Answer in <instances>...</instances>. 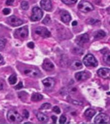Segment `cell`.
<instances>
[{
	"mask_svg": "<svg viewBox=\"0 0 110 124\" xmlns=\"http://www.w3.org/2000/svg\"><path fill=\"white\" fill-rule=\"evenodd\" d=\"M78 8L80 11L82 12H88L92 11L94 9V7L89 2L82 0L78 5Z\"/></svg>",
	"mask_w": 110,
	"mask_h": 124,
	"instance_id": "277c9868",
	"label": "cell"
},
{
	"mask_svg": "<svg viewBox=\"0 0 110 124\" xmlns=\"http://www.w3.org/2000/svg\"><path fill=\"white\" fill-rule=\"evenodd\" d=\"M5 46V41L3 39L0 38V50H1Z\"/></svg>",
	"mask_w": 110,
	"mask_h": 124,
	"instance_id": "f1b7e54d",
	"label": "cell"
},
{
	"mask_svg": "<svg viewBox=\"0 0 110 124\" xmlns=\"http://www.w3.org/2000/svg\"><path fill=\"white\" fill-rule=\"evenodd\" d=\"M95 114V110L91 108H88L84 112V115L88 118H91Z\"/></svg>",
	"mask_w": 110,
	"mask_h": 124,
	"instance_id": "ffe728a7",
	"label": "cell"
},
{
	"mask_svg": "<svg viewBox=\"0 0 110 124\" xmlns=\"http://www.w3.org/2000/svg\"><path fill=\"white\" fill-rule=\"evenodd\" d=\"M7 119L10 122H21L23 120V117L14 110H10L8 112Z\"/></svg>",
	"mask_w": 110,
	"mask_h": 124,
	"instance_id": "7a4b0ae2",
	"label": "cell"
},
{
	"mask_svg": "<svg viewBox=\"0 0 110 124\" xmlns=\"http://www.w3.org/2000/svg\"><path fill=\"white\" fill-rule=\"evenodd\" d=\"M37 118L41 122H46L48 120V116L41 112H39L37 114Z\"/></svg>",
	"mask_w": 110,
	"mask_h": 124,
	"instance_id": "ac0fdd59",
	"label": "cell"
},
{
	"mask_svg": "<svg viewBox=\"0 0 110 124\" xmlns=\"http://www.w3.org/2000/svg\"><path fill=\"white\" fill-rule=\"evenodd\" d=\"M50 21H51V19H50V17L49 16H46V17L44 18V20L42 21V23L45 24V25H48L49 23H50Z\"/></svg>",
	"mask_w": 110,
	"mask_h": 124,
	"instance_id": "4316f807",
	"label": "cell"
},
{
	"mask_svg": "<svg viewBox=\"0 0 110 124\" xmlns=\"http://www.w3.org/2000/svg\"><path fill=\"white\" fill-rule=\"evenodd\" d=\"M89 36L88 34H83L82 35H80L76 38V42L79 45H82L88 42Z\"/></svg>",
	"mask_w": 110,
	"mask_h": 124,
	"instance_id": "4fadbf2b",
	"label": "cell"
},
{
	"mask_svg": "<svg viewBox=\"0 0 110 124\" xmlns=\"http://www.w3.org/2000/svg\"><path fill=\"white\" fill-rule=\"evenodd\" d=\"M21 88H23V83L22 82H19L18 83V85H17L15 87V89L16 90H19V89H21Z\"/></svg>",
	"mask_w": 110,
	"mask_h": 124,
	"instance_id": "d6a6232c",
	"label": "cell"
},
{
	"mask_svg": "<svg viewBox=\"0 0 110 124\" xmlns=\"http://www.w3.org/2000/svg\"><path fill=\"white\" fill-rule=\"evenodd\" d=\"M8 81H9L10 84L11 85H14L16 81H17V77L15 74H12L8 78Z\"/></svg>",
	"mask_w": 110,
	"mask_h": 124,
	"instance_id": "7402d4cb",
	"label": "cell"
},
{
	"mask_svg": "<svg viewBox=\"0 0 110 124\" xmlns=\"http://www.w3.org/2000/svg\"><path fill=\"white\" fill-rule=\"evenodd\" d=\"M40 5L42 9L46 11H50L52 8V3L50 0H41Z\"/></svg>",
	"mask_w": 110,
	"mask_h": 124,
	"instance_id": "5bb4252c",
	"label": "cell"
},
{
	"mask_svg": "<svg viewBox=\"0 0 110 124\" xmlns=\"http://www.w3.org/2000/svg\"><path fill=\"white\" fill-rule=\"evenodd\" d=\"M35 32L37 34L42 37V38H48L51 35L50 31H48V29L45 28V27H37L35 30Z\"/></svg>",
	"mask_w": 110,
	"mask_h": 124,
	"instance_id": "52a82bcc",
	"label": "cell"
},
{
	"mask_svg": "<svg viewBox=\"0 0 110 124\" xmlns=\"http://www.w3.org/2000/svg\"><path fill=\"white\" fill-rule=\"evenodd\" d=\"M42 84L44 85L46 90L50 91L54 87L55 84V81L52 78H47L46 79L42 80Z\"/></svg>",
	"mask_w": 110,
	"mask_h": 124,
	"instance_id": "ba28073f",
	"label": "cell"
},
{
	"mask_svg": "<svg viewBox=\"0 0 110 124\" xmlns=\"http://www.w3.org/2000/svg\"><path fill=\"white\" fill-rule=\"evenodd\" d=\"M8 22L10 25H12V27H17L23 24V21L21 19H19L15 16H11L8 18Z\"/></svg>",
	"mask_w": 110,
	"mask_h": 124,
	"instance_id": "9c48e42d",
	"label": "cell"
},
{
	"mask_svg": "<svg viewBox=\"0 0 110 124\" xmlns=\"http://www.w3.org/2000/svg\"><path fill=\"white\" fill-rule=\"evenodd\" d=\"M83 63L86 67H96L98 65V62L95 56L91 54H88L85 56L83 59Z\"/></svg>",
	"mask_w": 110,
	"mask_h": 124,
	"instance_id": "6da1fadb",
	"label": "cell"
},
{
	"mask_svg": "<svg viewBox=\"0 0 110 124\" xmlns=\"http://www.w3.org/2000/svg\"><path fill=\"white\" fill-rule=\"evenodd\" d=\"M3 89V85H2V83L0 81V90H1Z\"/></svg>",
	"mask_w": 110,
	"mask_h": 124,
	"instance_id": "f35d334b",
	"label": "cell"
},
{
	"mask_svg": "<svg viewBox=\"0 0 110 124\" xmlns=\"http://www.w3.org/2000/svg\"><path fill=\"white\" fill-rule=\"evenodd\" d=\"M52 120H53V122H54V124H55L56 122H57V117L55 116H52Z\"/></svg>",
	"mask_w": 110,
	"mask_h": 124,
	"instance_id": "d590c367",
	"label": "cell"
},
{
	"mask_svg": "<svg viewBox=\"0 0 110 124\" xmlns=\"http://www.w3.org/2000/svg\"><path fill=\"white\" fill-rule=\"evenodd\" d=\"M42 68L46 71H51L54 69V64L52 63L49 60H45L42 63Z\"/></svg>",
	"mask_w": 110,
	"mask_h": 124,
	"instance_id": "2e32d148",
	"label": "cell"
},
{
	"mask_svg": "<svg viewBox=\"0 0 110 124\" xmlns=\"http://www.w3.org/2000/svg\"><path fill=\"white\" fill-rule=\"evenodd\" d=\"M77 25V22L76 21H74L72 23V26H76Z\"/></svg>",
	"mask_w": 110,
	"mask_h": 124,
	"instance_id": "74e56055",
	"label": "cell"
},
{
	"mask_svg": "<svg viewBox=\"0 0 110 124\" xmlns=\"http://www.w3.org/2000/svg\"><path fill=\"white\" fill-rule=\"evenodd\" d=\"M42 98H43V96L39 93H34L31 97V99L33 101H39Z\"/></svg>",
	"mask_w": 110,
	"mask_h": 124,
	"instance_id": "d6986e66",
	"label": "cell"
},
{
	"mask_svg": "<svg viewBox=\"0 0 110 124\" xmlns=\"http://www.w3.org/2000/svg\"><path fill=\"white\" fill-rule=\"evenodd\" d=\"M97 74L104 79H110V69L107 68H101L98 70Z\"/></svg>",
	"mask_w": 110,
	"mask_h": 124,
	"instance_id": "30bf717a",
	"label": "cell"
},
{
	"mask_svg": "<svg viewBox=\"0 0 110 124\" xmlns=\"http://www.w3.org/2000/svg\"><path fill=\"white\" fill-rule=\"evenodd\" d=\"M104 61L107 65H110V53H106L104 56Z\"/></svg>",
	"mask_w": 110,
	"mask_h": 124,
	"instance_id": "603a6c76",
	"label": "cell"
},
{
	"mask_svg": "<svg viewBox=\"0 0 110 124\" xmlns=\"http://www.w3.org/2000/svg\"><path fill=\"white\" fill-rule=\"evenodd\" d=\"M23 116L24 118H28L29 116V113L27 110H24L23 111Z\"/></svg>",
	"mask_w": 110,
	"mask_h": 124,
	"instance_id": "4dcf8cb0",
	"label": "cell"
},
{
	"mask_svg": "<svg viewBox=\"0 0 110 124\" xmlns=\"http://www.w3.org/2000/svg\"><path fill=\"white\" fill-rule=\"evenodd\" d=\"M90 76V74L86 71H82L75 74V78L78 81H82L87 79Z\"/></svg>",
	"mask_w": 110,
	"mask_h": 124,
	"instance_id": "8fae6325",
	"label": "cell"
},
{
	"mask_svg": "<svg viewBox=\"0 0 110 124\" xmlns=\"http://www.w3.org/2000/svg\"><path fill=\"white\" fill-rule=\"evenodd\" d=\"M77 1V0H62V2L66 5H73Z\"/></svg>",
	"mask_w": 110,
	"mask_h": 124,
	"instance_id": "d4e9b609",
	"label": "cell"
},
{
	"mask_svg": "<svg viewBox=\"0 0 110 124\" xmlns=\"http://www.w3.org/2000/svg\"><path fill=\"white\" fill-rule=\"evenodd\" d=\"M53 111L54 112H55L57 114H60L61 113V110H60V108H59V107L57 106H55L53 108Z\"/></svg>",
	"mask_w": 110,
	"mask_h": 124,
	"instance_id": "f546056e",
	"label": "cell"
},
{
	"mask_svg": "<svg viewBox=\"0 0 110 124\" xmlns=\"http://www.w3.org/2000/svg\"><path fill=\"white\" fill-rule=\"evenodd\" d=\"M27 46H28L29 48H34V43H33V42L28 43L27 44Z\"/></svg>",
	"mask_w": 110,
	"mask_h": 124,
	"instance_id": "836d02e7",
	"label": "cell"
},
{
	"mask_svg": "<svg viewBox=\"0 0 110 124\" xmlns=\"http://www.w3.org/2000/svg\"><path fill=\"white\" fill-rule=\"evenodd\" d=\"M70 67L74 70H79L82 68V64L79 60H74L71 62Z\"/></svg>",
	"mask_w": 110,
	"mask_h": 124,
	"instance_id": "e0dca14e",
	"label": "cell"
},
{
	"mask_svg": "<svg viewBox=\"0 0 110 124\" xmlns=\"http://www.w3.org/2000/svg\"><path fill=\"white\" fill-rule=\"evenodd\" d=\"M10 9H9V8H5V9H3V12L4 14H5V15H8V14H9L10 13Z\"/></svg>",
	"mask_w": 110,
	"mask_h": 124,
	"instance_id": "1f68e13d",
	"label": "cell"
},
{
	"mask_svg": "<svg viewBox=\"0 0 110 124\" xmlns=\"http://www.w3.org/2000/svg\"><path fill=\"white\" fill-rule=\"evenodd\" d=\"M14 3V0H7L6 2V4L7 5H12Z\"/></svg>",
	"mask_w": 110,
	"mask_h": 124,
	"instance_id": "e575fe53",
	"label": "cell"
},
{
	"mask_svg": "<svg viewBox=\"0 0 110 124\" xmlns=\"http://www.w3.org/2000/svg\"><path fill=\"white\" fill-rule=\"evenodd\" d=\"M21 7L23 10H27L28 9V8H29L28 3L27 1H22V3H21Z\"/></svg>",
	"mask_w": 110,
	"mask_h": 124,
	"instance_id": "cb8c5ba5",
	"label": "cell"
},
{
	"mask_svg": "<svg viewBox=\"0 0 110 124\" xmlns=\"http://www.w3.org/2000/svg\"><path fill=\"white\" fill-rule=\"evenodd\" d=\"M28 35V30L27 26L16 29L14 32L15 38L19 39H25L27 38Z\"/></svg>",
	"mask_w": 110,
	"mask_h": 124,
	"instance_id": "3957f363",
	"label": "cell"
},
{
	"mask_svg": "<svg viewBox=\"0 0 110 124\" xmlns=\"http://www.w3.org/2000/svg\"><path fill=\"white\" fill-rule=\"evenodd\" d=\"M51 107V104L49 103H44L42 104L41 106V110H45V109H49Z\"/></svg>",
	"mask_w": 110,
	"mask_h": 124,
	"instance_id": "484cf974",
	"label": "cell"
},
{
	"mask_svg": "<svg viewBox=\"0 0 110 124\" xmlns=\"http://www.w3.org/2000/svg\"><path fill=\"white\" fill-rule=\"evenodd\" d=\"M24 74L28 76L33 78L39 77L41 75L40 71L38 69H28L25 70L24 71Z\"/></svg>",
	"mask_w": 110,
	"mask_h": 124,
	"instance_id": "7c38bea8",
	"label": "cell"
},
{
	"mask_svg": "<svg viewBox=\"0 0 110 124\" xmlns=\"http://www.w3.org/2000/svg\"><path fill=\"white\" fill-rule=\"evenodd\" d=\"M66 122V117L64 115H62L60 117L59 119V123L60 124H64Z\"/></svg>",
	"mask_w": 110,
	"mask_h": 124,
	"instance_id": "83f0119b",
	"label": "cell"
},
{
	"mask_svg": "<svg viewBox=\"0 0 110 124\" xmlns=\"http://www.w3.org/2000/svg\"><path fill=\"white\" fill-rule=\"evenodd\" d=\"M61 18L62 21L65 23H69L71 19V16L66 10H62L61 12Z\"/></svg>",
	"mask_w": 110,
	"mask_h": 124,
	"instance_id": "9a60e30c",
	"label": "cell"
},
{
	"mask_svg": "<svg viewBox=\"0 0 110 124\" xmlns=\"http://www.w3.org/2000/svg\"><path fill=\"white\" fill-rule=\"evenodd\" d=\"M106 36V33L103 31H98L94 34V38L95 39H101Z\"/></svg>",
	"mask_w": 110,
	"mask_h": 124,
	"instance_id": "44dd1931",
	"label": "cell"
},
{
	"mask_svg": "<svg viewBox=\"0 0 110 124\" xmlns=\"http://www.w3.org/2000/svg\"><path fill=\"white\" fill-rule=\"evenodd\" d=\"M3 58L2 57V56L0 54V65H2V64H3Z\"/></svg>",
	"mask_w": 110,
	"mask_h": 124,
	"instance_id": "8d00e7d4",
	"label": "cell"
},
{
	"mask_svg": "<svg viewBox=\"0 0 110 124\" xmlns=\"http://www.w3.org/2000/svg\"><path fill=\"white\" fill-rule=\"evenodd\" d=\"M43 12L41 8L37 7H34L32 9V15L31 16L30 19L32 21H39L42 17Z\"/></svg>",
	"mask_w": 110,
	"mask_h": 124,
	"instance_id": "5b68a950",
	"label": "cell"
},
{
	"mask_svg": "<svg viewBox=\"0 0 110 124\" xmlns=\"http://www.w3.org/2000/svg\"><path fill=\"white\" fill-rule=\"evenodd\" d=\"M110 122V116L104 113H100L95 117L94 122L95 124H107Z\"/></svg>",
	"mask_w": 110,
	"mask_h": 124,
	"instance_id": "8992f818",
	"label": "cell"
}]
</instances>
